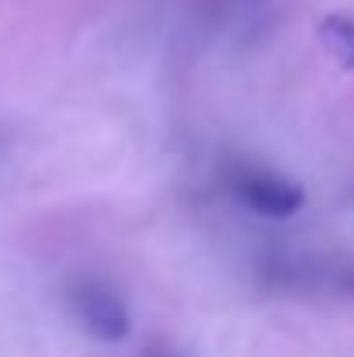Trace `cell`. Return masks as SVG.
<instances>
[{
	"label": "cell",
	"mask_w": 354,
	"mask_h": 357,
	"mask_svg": "<svg viewBox=\"0 0 354 357\" xmlns=\"http://www.w3.org/2000/svg\"><path fill=\"white\" fill-rule=\"evenodd\" d=\"M70 305H73V316L80 319V326L91 337L108 340V344H118V340L128 337V312H125L121 298L112 288H105V284H80V288H73Z\"/></svg>",
	"instance_id": "obj_2"
},
{
	"label": "cell",
	"mask_w": 354,
	"mask_h": 357,
	"mask_svg": "<svg viewBox=\"0 0 354 357\" xmlns=\"http://www.w3.org/2000/svg\"><path fill=\"white\" fill-rule=\"evenodd\" d=\"M320 42L344 70H354V17H344V14L323 17L320 21Z\"/></svg>",
	"instance_id": "obj_3"
},
{
	"label": "cell",
	"mask_w": 354,
	"mask_h": 357,
	"mask_svg": "<svg viewBox=\"0 0 354 357\" xmlns=\"http://www.w3.org/2000/svg\"><path fill=\"white\" fill-rule=\"evenodd\" d=\"M230 188L239 205H246L264 219H292L306 205V191L299 184L264 170H239L230 181Z\"/></svg>",
	"instance_id": "obj_1"
}]
</instances>
